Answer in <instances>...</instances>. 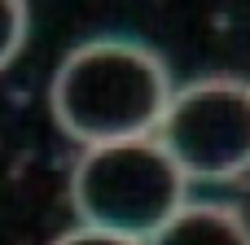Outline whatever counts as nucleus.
Listing matches in <instances>:
<instances>
[{"instance_id": "obj_5", "label": "nucleus", "mask_w": 250, "mask_h": 245, "mask_svg": "<svg viewBox=\"0 0 250 245\" xmlns=\"http://www.w3.org/2000/svg\"><path fill=\"white\" fill-rule=\"evenodd\" d=\"M26 31H31L26 0H0V70H4L18 53H22Z\"/></svg>"}, {"instance_id": "obj_1", "label": "nucleus", "mask_w": 250, "mask_h": 245, "mask_svg": "<svg viewBox=\"0 0 250 245\" xmlns=\"http://www.w3.org/2000/svg\"><path fill=\"white\" fill-rule=\"evenodd\" d=\"M171 88L176 83L167 75V61L149 44L105 35L62 57L48 88V105L57 127L83 149H92L154 136Z\"/></svg>"}, {"instance_id": "obj_2", "label": "nucleus", "mask_w": 250, "mask_h": 245, "mask_svg": "<svg viewBox=\"0 0 250 245\" xmlns=\"http://www.w3.org/2000/svg\"><path fill=\"white\" fill-rule=\"evenodd\" d=\"M185 184L189 180L163 145L154 136H136L79 153L70 171V206L83 228L145 245L185 206Z\"/></svg>"}, {"instance_id": "obj_4", "label": "nucleus", "mask_w": 250, "mask_h": 245, "mask_svg": "<svg viewBox=\"0 0 250 245\" xmlns=\"http://www.w3.org/2000/svg\"><path fill=\"white\" fill-rule=\"evenodd\" d=\"M145 245H250L246 219L224 202H185Z\"/></svg>"}, {"instance_id": "obj_3", "label": "nucleus", "mask_w": 250, "mask_h": 245, "mask_svg": "<svg viewBox=\"0 0 250 245\" xmlns=\"http://www.w3.org/2000/svg\"><path fill=\"white\" fill-rule=\"evenodd\" d=\"M154 140L185 180H242L250 162V96L233 75L171 88Z\"/></svg>"}, {"instance_id": "obj_6", "label": "nucleus", "mask_w": 250, "mask_h": 245, "mask_svg": "<svg viewBox=\"0 0 250 245\" xmlns=\"http://www.w3.org/2000/svg\"><path fill=\"white\" fill-rule=\"evenodd\" d=\"M53 245H141V241H127V237H110V232H97V228H70L66 237H57Z\"/></svg>"}]
</instances>
